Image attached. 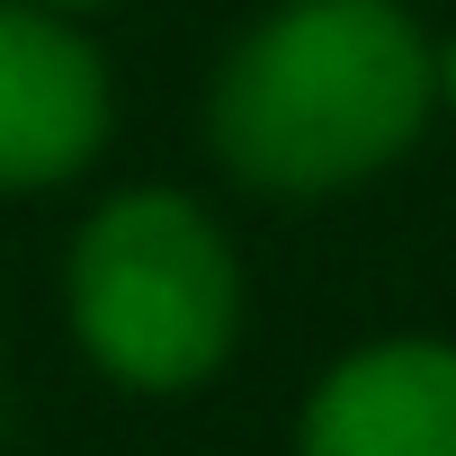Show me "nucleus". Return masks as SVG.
<instances>
[{"mask_svg":"<svg viewBox=\"0 0 456 456\" xmlns=\"http://www.w3.org/2000/svg\"><path fill=\"white\" fill-rule=\"evenodd\" d=\"M438 108V54L403 0H287L215 81V152L233 179L322 197L385 170Z\"/></svg>","mask_w":456,"mask_h":456,"instance_id":"obj_1","label":"nucleus"},{"mask_svg":"<svg viewBox=\"0 0 456 456\" xmlns=\"http://www.w3.org/2000/svg\"><path fill=\"white\" fill-rule=\"evenodd\" d=\"M72 331L134 394H188L242 331V269L179 188L108 197L72 242Z\"/></svg>","mask_w":456,"mask_h":456,"instance_id":"obj_2","label":"nucleus"},{"mask_svg":"<svg viewBox=\"0 0 456 456\" xmlns=\"http://www.w3.org/2000/svg\"><path fill=\"white\" fill-rule=\"evenodd\" d=\"M108 143V63L37 0H0V188H54Z\"/></svg>","mask_w":456,"mask_h":456,"instance_id":"obj_3","label":"nucleus"},{"mask_svg":"<svg viewBox=\"0 0 456 456\" xmlns=\"http://www.w3.org/2000/svg\"><path fill=\"white\" fill-rule=\"evenodd\" d=\"M296 456H456V349L376 340L340 358L305 403Z\"/></svg>","mask_w":456,"mask_h":456,"instance_id":"obj_4","label":"nucleus"},{"mask_svg":"<svg viewBox=\"0 0 456 456\" xmlns=\"http://www.w3.org/2000/svg\"><path fill=\"white\" fill-rule=\"evenodd\" d=\"M438 99H447V108H456V45H447V54H438Z\"/></svg>","mask_w":456,"mask_h":456,"instance_id":"obj_5","label":"nucleus"},{"mask_svg":"<svg viewBox=\"0 0 456 456\" xmlns=\"http://www.w3.org/2000/svg\"><path fill=\"white\" fill-rule=\"evenodd\" d=\"M37 10H99V0H37Z\"/></svg>","mask_w":456,"mask_h":456,"instance_id":"obj_6","label":"nucleus"}]
</instances>
